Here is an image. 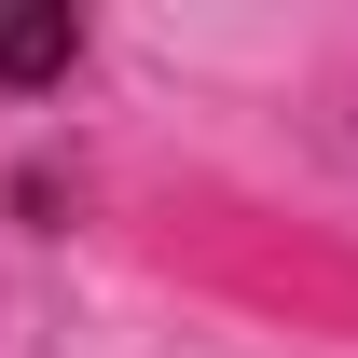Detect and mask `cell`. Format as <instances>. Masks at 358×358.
Returning a JSON list of instances; mask_svg holds the SVG:
<instances>
[{"label":"cell","mask_w":358,"mask_h":358,"mask_svg":"<svg viewBox=\"0 0 358 358\" xmlns=\"http://www.w3.org/2000/svg\"><path fill=\"white\" fill-rule=\"evenodd\" d=\"M69 55H83L69 0H0V83H55Z\"/></svg>","instance_id":"cell-1"}]
</instances>
